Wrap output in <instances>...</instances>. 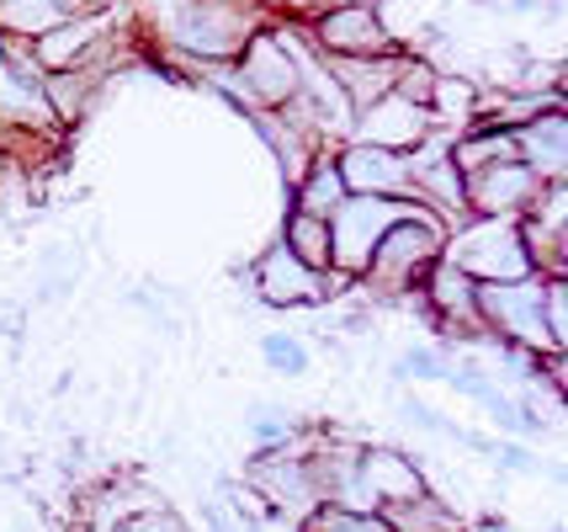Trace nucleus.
Here are the masks:
<instances>
[{
  "label": "nucleus",
  "instance_id": "26",
  "mask_svg": "<svg viewBox=\"0 0 568 532\" xmlns=\"http://www.w3.org/2000/svg\"><path fill=\"white\" fill-rule=\"evenodd\" d=\"M398 373H409V379H430V383H442L446 373H452V357L436 352V347H415V352L398 362Z\"/></svg>",
  "mask_w": 568,
  "mask_h": 532
},
{
  "label": "nucleus",
  "instance_id": "8",
  "mask_svg": "<svg viewBox=\"0 0 568 532\" xmlns=\"http://www.w3.org/2000/svg\"><path fill=\"white\" fill-rule=\"evenodd\" d=\"M320 53H346V59H367V53H394V32L383 27V6L372 0H341L314 22Z\"/></svg>",
  "mask_w": 568,
  "mask_h": 532
},
{
  "label": "nucleus",
  "instance_id": "6",
  "mask_svg": "<svg viewBox=\"0 0 568 532\" xmlns=\"http://www.w3.org/2000/svg\"><path fill=\"white\" fill-rule=\"evenodd\" d=\"M547 181L520 160V154H499L463 171V208H473L478 219H520L526 208L537 203Z\"/></svg>",
  "mask_w": 568,
  "mask_h": 532
},
{
  "label": "nucleus",
  "instance_id": "9",
  "mask_svg": "<svg viewBox=\"0 0 568 532\" xmlns=\"http://www.w3.org/2000/svg\"><path fill=\"white\" fill-rule=\"evenodd\" d=\"M430 123H436V118H430L425 102L404 97V91H388V97H377L372 107L356 112V144H377V150L409 154L425 133H430Z\"/></svg>",
  "mask_w": 568,
  "mask_h": 532
},
{
  "label": "nucleus",
  "instance_id": "24",
  "mask_svg": "<svg viewBox=\"0 0 568 532\" xmlns=\"http://www.w3.org/2000/svg\"><path fill=\"white\" fill-rule=\"evenodd\" d=\"M542 325L552 347H568V278H542Z\"/></svg>",
  "mask_w": 568,
  "mask_h": 532
},
{
  "label": "nucleus",
  "instance_id": "15",
  "mask_svg": "<svg viewBox=\"0 0 568 532\" xmlns=\"http://www.w3.org/2000/svg\"><path fill=\"white\" fill-rule=\"evenodd\" d=\"M324 70L335 76V86L346 91L351 112H362L372 107L377 97H388L398 86V70H404V59L398 53H367V59H346V53H324Z\"/></svg>",
  "mask_w": 568,
  "mask_h": 532
},
{
  "label": "nucleus",
  "instance_id": "27",
  "mask_svg": "<svg viewBox=\"0 0 568 532\" xmlns=\"http://www.w3.org/2000/svg\"><path fill=\"white\" fill-rule=\"evenodd\" d=\"M489 453H495L499 463H505V469H516V474H520V469H531V463H537V458L526 453V448H499V442H495Z\"/></svg>",
  "mask_w": 568,
  "mask_h": 532
},
{
  "label": "nucleus",
  "instance_id": "23",
  "mask_svg": "<svg viewBox=\"0 0 568 532\" xmlns=\"http://www.w3.org/2000/svg\"><path fill=\"white\" fill-rule=\"evenodd\" d=\"M293 431H297V421L282 405H255L250 410V436L261 442V453H272V448H293Z\"/></svg>",
  "mask_w": 568,
  "mask_h": 532
},
{
  "label": "nucleus",
  "instance_id": "12",
  "mask_svg": "<svg viewBox=\"0 0 568 532\" xmlns=\"http://www.w3.org/2000/svg\"><path fill=\"white\" fill-rule=\"evenodd\" d=\"M356 484H362L367 511L409 501V495H425V474L404 453H394V448H362L356 453Z\"/></svg>",
  "mask_w": 568,
  "mask_h": 532
},
{
  "label": "nucleus",
  "instance_id": "20",
  "mask_svg": "<svg viewBox=\"0 0 568 532\" xmlns=\"http://www.w3.org/2000/svg\"><path fill=\"white\" fill-rule=\"evenodd\" d=\"M282 245L303 261V267H314V272H329V219L320 213H287V229H282Z\"/></svg>",
  "mask_w": 568,
  "mask_h": 532
},
{
  "label": "nucleus",
  "instance_id": "5",
  "mask_svg": "<svg viewBox=\"0 0 568 532\" xmlns=\"http://www.w3.org/2000/svg\"><path fill=\"white\" fill-rule=\"evenodd\" d=\"M473 304H478V325H489L499 341L526 347V352H558L542 325V278L478 282Z\"/></svg>",
  "mask_w": 568,
  "mask_h": 532
},
{
  "label": "nucleus",
  "instance_id": "10",
  "mask_svg": "<svg viewBox=\"0 0 568 532\" xmlns=\"http://www.w3.org/2000/svg\"><path fill=\"white\" fill-rule=\"evenodd\" d=\"M329 282H335V272H314V267H303L282 240L255 261V293H261V304H272V309L324 304V299H329Z\"/></svg>",
  "mask_w": 568,
  "mask_h": 532
},
{
  "label": "nucleus",
  "instance_id": "11",
  "mask_svg": "<svg viewBox=\"0 0 568 532\" xmlns=\"http://www.w3.org/2000/svg\"><path fill=\"white\" fill-rule=\"evenodd\" d=\"M255 490L266 495V506H282L287 516H308L314 506H324L314 463H308V458H287L282 448L261 453V463H255Z\"/></svg>",
  "mask_w": 568,
  "mask_h": 532
},
{
  "label": "nucleus",
  "instance_id": "7",
  "mask_svg": "<svg viewBox=\"0 0 568 532\" xmlns=\"http://www.w3.org/2000/svg\"><path fill=\"white\" fill-rule=\"evenodd\" d=\"M240 86H245V102L261 112H276L297 97V64L282 32H250V43L240 49Z\"/></svg>",
  "mask_w": 568,
  "mask_h": 532
},
{
  "label": "nucleus",
  "instance_id": "16",
  "mask_svg": "<svg viewBox=\"0 0 568 532\" xmlns=\"http://www.w3.org/2000/svg\"><path fill=\"white\" fill-rule=\"evenodd\" d=\"M516 133V154L537 171L542 181H564V165H568V123H564V107H547L537 118L510 128Z\"/></svg>",
  "mask_w": 568,
  "mask_h": 532
},
{
  "label": "nucleus",
  "instance_id": "22",
  "mask_svg": "<svg viewBox=\"0 0 568 532\" xmlns=\"http://www.w3.org/2000/svg\"><path fill=\"white\" fill-rule=\"evenodd\" d=\"M303 532H388V522L377 511H346V506H314L303 516Z\"/></svg>",
  "mask_w": 568,
  "mask_h": 532
},
{
  "label": "nucleus",
  "instance_id": "17",
  "mask_svg": "<svg viewBox=\"0 0 568 532\" xmlns=\"http://www.w3.org/2000/svg\"><path fill=\"white\" fill-rule=\"evenodd\" d=\"M420 282H425L420 299H430V320H436V325H446V330L478 325V304H473L478 282H473L468 272H457L452 261H436Z\"/></svg>",
  "mask_w": 568,
  "mask_h": 532
},
{
  "label": "nucleus",
  "instance_id": "25",
  "mask_svg": "<svg viewBox=\"0 0 568 532\" xmlns=\"http://www.w3.org/2000/svg\"><path fill=\"white\" fill-rule=\"evenodd\" d=\"M261 357L272 362L276 373H287V379H297L308 368V347L293 341V335H261Z\"/></svg>",
  "mask_w": 568,
  "mask_h": 532
},
{
  "label": "nucleus",
  "instance_id": "28",
  "mask_svg": "<svg viewBox=\"0 0 568 532\" xmlns=\"http://www.w3.org/2000/svg\"><path fill=\"white\" fill-rule=\"evenodd\" d=\"M272 6H287V11H320V6H329V0H272ZM341 6V0H335Z\"/></svg>",
  "mask_w": 568,
  "mask_h": 532
},
{
  "label": "nucleus",
  "instance_id": "19",
  "mask_svg": "<svg viewBox=\"0 0 568 532\" xmlns=\"http://www.w3.org/2000/svg\"><path fill=\"white\" fill-rule=\"evenodd\" d=\"M377 516L388 522V532H463V522L442 501H430V490L409 495V501H394V506H377Z\"/></svg>",
  "mask_w": 568,
  "mask_h": 532
},
{
  "label": "nucleus",
  "instance_id": "3",
  "mask_svg": "<svg viewBox=\"0 0 568 532\" xmlns=\"http://www.w3.org/2000/svg\"><path fill=\"white\" fill-rule=\"evenodd\" d=\"M442 261H452L457 272H468L473 282H520L537 278L531 251L520 240L516 219H473L457 234L442 240Z\"/></svg>",
  "mask_w": 568,
  "mask_h": 532
},
{
  "label": "nucleus",
  "instance_id": "18",
  "mask_svg": "<svg viewBox=\"0 0 568 532\" xmlns=\"http://www.w3.org/2000/svg\"><path fill=\"white\" fill-rule=\"evenodd\" d=\"M80 11H85V0H0V27L11 38H43Z\"/></svg>",
  "mask_w": 568,
  "mask_h": 532
},
{
  "label": "nucleus",
  "instance_id": "14",
  "mask_svg": "<svg viewBox=\"0 0 568 532\" xmlns=\"http://www.w3.org/2000/svg\"><path fill=\"white\" fill-rule=\"evenodd\" d=\"M335 171L346 192H372V198H409V154L377 150V144H351Z\"/></svg>",
  "mask_w": 568,
  "mask_h": 532
},
{
  "label": "nucleus",
  "instance_id": "13",
  "mask_svg": "<svg viewBox=\"0 0 568 532\" xmlns=\"http://www.w3.org/2000/svg\"><path fill=\"white\" fill-rule=\"evenodd\" d=\"M0 123L27 128V133H49L59 123L49 107V91H43V76L6 59V49H0Z\"/></svg>",
  "mask_w": 568,
  "mask_h": 532
},
{
  "label": "nucleus",
  "instance_id": "2",
  "mask_svg": "<svg viewBox=\"0 0 568 532\" xmlns=\"http://www.w3.org/2000/svg\"><path fill=\"white\" fill-rule=\"evenodd\" d=\"M430 213L420 198H372V192H346L329 213V272L335 278H362L367 272L372 245L383 240V229L398 219Z\"/></svg>",
  "mask_w": 568,
  "mask_h": 532
},
{
  "label": "nucleus",
  "instance_id": "4",
  "mask_svg": "<svg viewBox=\"0 0 568 532\" xmlns=\"http://www.w3.org/2000/svg\"><path fill=\"white\" fill-rule=\"evenodd\" d=\"M442 240H446V224L436 213H415V219H398V224L383 229V240L372 245L367 255V272L362 278L377 282V288H415V282L442 261Z\"/></svg>",
  "mask_w": 568,
  "mask_h": 532
},
{
  "label": "nucleus",
  "instance_id": "1",
  "mask_svg": "<svg viewBox=\"0 0 568 532\" xmlns=\"http://www.w3.org/2000/svg\"><path fill=\"white\" fill-rule=\"evenodd\" d=\"M160 38L181 53H197V59H240V49L250 43L255 32V11L245 0H181L175 11L154 17Z\"/></svg>",
  "mask_w": 568,
  "mask_h": 532
},
{
  "label": "nucleus",
  "instance_id": "21",
  "mask_svg": "<svg viewBox=\"0 0 568 532\" xmlns=\"http://www.w3.org/2000/svg\"><path fill=\"white\" fill-rule=\"evenodd\" d=\"M341 198H346V181L335 171V160H320V165H308V171L297 177V213H320V219H329Z\"/></svg>",
  "mask_w": 568,
  "mask_h": 532
}]
</instances>
